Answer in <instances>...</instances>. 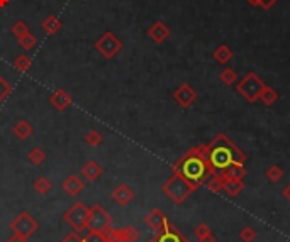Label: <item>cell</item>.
<instances>
[{
  "label": "cell",
  "mask_w": 290,
  "mask_h": 242,
  "mask_svg": "<svg viewBox=\"0 0 290 242\" xmlns=\"http://www.w3.org/2000/svg\"><path fill=\"white\" fill-rule=\"evenodd\" d=\"M173 173H180L197 186L207 182L211 176L216 175V170L211 164V156H209V144H198L190 149L182 159L173 164Z\"/></svg>",
  "instance_id": "6da1fadb"
},
{
  "label": "cell",
  "mask_w": 290,
  "mask_h": 242,
  "mask_svg": "<svg viewBox=\"0 0 290 242\" xmlns=\"http://www.w3.org/2000/svg\"><path fill=\"white\" fill-rule=\"evenodd\" d=\"M209 156H211V164L216 173L223 171L224 168L231 166L232 163L244 164L246 154L238 148L226 134H217L214 141L209 144Z\"/></svg>",
  "instance_id": "7a4b0ae2"
},
{
  "label": "cell",
  "mask_w": 290,
  "mask_h": 242,
  "mask_svg": "<svg viewBox=\"0 0 290 242\" xmlns=\"http://www.w3.org/2000/svg\"><path fill=\"white\" fill-rule=\"evenodd\" d=\"M197 188H198L197 185H193L192 182H189V180H187L185 176H182L180 173H173V175L163 183L161 190L171 202L180 205V203L185 202V200L189 198Z\"/></svg>",
  "instance_id": "3957f363"
},
{
  "label": "cell",
  "mask_w": 290,
  "mask_h": 242,
  "mask_svg": "<svg viewBox=\"0 0 290 242\" xmlns=\"http://www.w3.org/2000/svg\"><path fill=\"white\" fill-rule=\"evenodd\" d=\"M265 88V82L257 75V73H246V76L238 83V91L239 95H243V98L250 103H255L259 100L261 90Z\"/></svg>",
  "instance_id": "277c9868"
},
{
  "label": "cell",
  "mask_w": 290,
  "mask_h": 242,
  "mask_svg": "<svg viewBox=\"0 0 290 242\" xmlns=\"http://www.w3.org/2000/svg\"><path fill=\"white\" fill-rule=\"evenodd\" d=\"M95 49L104 60H114L122 51V41L114 32H104L95 41Z\"/></svg>",
  "instance_id": "5b68a950"
},
{
  "label": "cell",
  "mask_w": 290,
  "mask_h": 242,
  "mask_svg": "<svg viewBox=\"0 0 290 242\" xmlns=\"http://www.w3.org/2000/svg\"><path fill=\"white\" fill-rule=\"evenodd\" d=\"M112 225V217L102 205H94L89 210V218H87V229L94 232H104Z\"/></svg>",
  "instance_id": "8992f818"
},
{
  "label": "cell",
  "mask_w": 290,
  "mask_h": 242,
  "mask_svg": "<svg viewBox=\"0 0 290 242\" xmlns=\"http://www.w3.org/2000/svg\"><path fill=\"white\" fill-rule=\"evenodd\" d=\"M89 207L82 202H76L68 212H64V222L73 227L75 232L87 230V218H89Z\"/></svg>",
  "instance_id": "52a82bcc"
},
{
  "label": "cell",
  "mask_w": 290,
  "mask_h": 242,
  "mask_svg": "<svg viewBox=\"0 0 290 242\" xmlns=\"http://www.w3.org/2000/svg\"><path fill=\"white\" fill-rule=\"evenodd\" d=\"M37 227H39V224H37L36 218L29 212H21L12 222H10V229L14 230V234H19V236L26 237V239L34 236Z\"/></svg>",
  "instance_id": "ba28073f"
},
{
  "label": "cell",
  "mask_w": 290,
  "mask_h": 242,
  "mask_svg": "<svg viewBox=\"0 0 290 242\" xmlns=\"http://www.w3.org/2000/svg\"><path fill=\"white\" fill-rule=\"evenodd\" d=\"M173 100L180 107H183V109H189V107L197 100V91L190 85L183 83V85H180L173 91Z\"/></svg>",
  "instance_id": "9c48e42d"
},
{
  "label": "cell",
  "mask_w": 290,
  "mask_h": 242,
  "mask_svg": "<svg viewBox=\"0 0 290 242\" xmlns=\"http://www.w3.org/2000/svg\"><path fill=\"white\" fill-rule=\"evenodd\" d=\"M150 242H190L178 229H175L173 225L168 222L165 229L161 232H156V236L153 237Z\"/></svg>",
  "instance_id": "30bf717a"
},
{
  "label": "cell",
  "mask_w": 290,
  "mask_h": 242,
  "mask_svg": "<svg viewBox=\"0 0 290 242\" xmlns=\"http://www.w3.org/2000/svg\"><path fill=\"white\" fill-rule=\"evenodd\" d=\"M148 37L153 41V43H156V44H161V43H165V41L170 37V28L165 24V22H161V21H156L155 24H151V28L148 29Z\"/></svg>",
  "instance_id": "8fae6325"
},
{
  "label": "cell",
  "mask_w": 290,
  "mask_h": 242,
  "mask_svg": "<svg viewBox=\"0 0 290 242\" xmlns=\"http://www.w3.org/2000/svg\"><path fill=\"white\" fill-rule=\"evenodd\" d=\"M144 222H146V225L151 230H155V232H161V230L165 229V225L168 224V218L160 209H153L151 212L144 217Z\"/></svg>",
  "instance_id": "7c38bea8"
},
{
  "label": "cell",
  "mask_w": 290,
  "mask_h": 242,
  "mask_svg": "<svg viewBox=\"0 0 290 242\" xmlns=\"http://www.w3.org/2000/svg\"><path fill=\"white\" fill-rule=\"evenodd\" d=\"M70 103H71V95L66 90H63V88H58V90H55L49 95V105L58 110V112H63L64 109H68Z\"/></svg>",
  "instance_id": "4fadbf2b"
},
{
  "label": "cell",
  "mask_w": 290,
  "mask_h": 242,
  "mask_svg": "<svg viewBox=\"0 0 290 242\" xmlns=\"http://www.w3.org/2000/svg\"><path fill=\"white\" fill-rule=\"evenodd\" d=\"M61 186H63V191L68 195V197H78V195L83 191V188H85V183L80 180V176L70 175L68 178L63 180Z\"/></svg>",
  "instance_id": "5bb4252c"
},
{
  "label": "cell",
  "mask_w": 290,
  "mask_h": 242,
  "mask_svg": "<svg viewBox=\"0 0 290 242\" xmlns=\"http://www.w3.org/2000/svg\"><path fill=\"white\" fill-rule=\"evenodd\" d=\"M112 198L117 205L126 207L134 200V191H132V188L129 185H124V183H122V185H117L116 190L112 191Z\"/></svg>",
  "instance_id": "9a60e30c"
},
{
  "label": "cell",
  "mask_w": 290,
  "mask_h": 242,
  "mask_svg": "<svg viewBox=\"0 0 290 242\" xmlns=\"http://www.w3.org/2000/svg\"><path fill=\"white\" fill-rule=\"evenodd\" d=\"M102 173H104L102 166L97 163V161H94V159L87 161V163L83 164V168H82V176L85 178V182H89V183L98 182V180L102 178Z\"/></svg>",
  "instance_id": "2e32d148"
},
{
  "label": "cell",
  "mask_w": 290,
  "mask_h": 242,
  "mask_svg": "<svg viewBox=\"0 0 290 242\" xmlns=\"http://www.w3.org/2000/svg\"><path fill=\"white\" fill-rule=\"evenodd\" d=\"M12 132L19 141H26L32 136L34 129L28 121H19V122H15V125L12 127Z\"/></svg>",
  "instance_id": "e0dca14e"
},
{
  "label": "cell",
  "mask_w": 290,
  "mask_h": 242,
  "mask_svg": "<svg viewBox=\"0 0 290 242\" xmlns=\"http://www.w3.org/2000/svg\"><path fill=\"white\" fill-rule=\"evenodd\" d=\"M219 175L224 176V180H243V176H246V170L243 164L232 163L231 166L224 168L223 171H219Z\"/></svg>",
  "instance_id": "ac0fdd59"
},
{
  "label": "cell",
  "mask_w": 290,
  "mask_h": 242,
  "mask_svg": "<svg viewBox=\"0 0 290 242\" xmlns=\"http://www.w3.org/2000/svg\"><path fill=\"white\" fill-rule=\"evenodd\" d=\"M61 28H63V24H61V21L56 17V15H48V17L43 21V29L48 36H55V34H58Z\"/></svg>",
  "instance_id": "d6986e66"
},
{
  "label": "cell",
  "mask_w": 290,
  "mask_h": 242,
  "mask_svg": "<svg viewBox=\"0 0 290 242\" xmlns=\"http://www.w3.org/2000/svg\"><path fill=\"white\" fill-rule=\"evenodd\" d=\"M32 188H34V191H36L37 195H48L49 191L53 190V183H51V180L48 178V176H37L36 180H34V183H32Z\"/></svg>",
  "instance_id": "ffe728a7"
},
{
  "label": "cell",
  "mask_w": 290,
  "mask_h": 242,
  "mask_svg": "<svg viewBox=\"0 0 290 242\" xmlns=\"http://www.w3.org/2000/svg\"><path fill=\"white\" fill-rule=\"evenodd\" d=\"M214 60L217 61V63H221V64H227L229 61L232 60V51H231V48H227V46H217L216 49H214Z\"/></svg>",
  "instance_id": "44dd1931"
},
{
  "label": "cell",
  "mask_w": 290,
  "mask_h": 242,
  "mask_svg": "<svg viewBox=\"0 0 290 242\" xmlns=\"http://www.w3.org/2000/svg\"><path fill=\"white\" fill-rule=\"evenodd\" d=\"M243 190H244L243 180H226V183H224V191H226L229 197H238Z\"/></svg>",
  "instance_id": "7402d4cb"
},
{
  "label": "cell",
  "mask_w": 290,
  "mask_h": 242,
  "mask_svg": "<svg viewBox=\"0 0 290 242\" xmlns=\"http://www.w3.org/2000/svg\"><path fill=\"white\" fill-rule=\"evenodd\" d=\"M28 159H29V163L34 164V166H39V164H43L46 161V152L39 148V146H36V148H32L29 151Z\"/></svg>",
  "instance_id": "603a6c76"
},
{
  "label": "cell",
  "mask_w": 290,
  "mask_h": 242,
  "mask_svg": "<svg viewBox=\"0 0 290 242\" xmlns=\"http://www.w3.org/2000/svg\"><path fill=\"white\" fill-rule=\"evenodd\" d=\"M224 183H226V180H224V176L219 175V173H216V175H214L211 180H207V186H209V190H211L212 193H219V191H223L224 190Z\"/></svg>",
  "instance_id": "cb8c5ba5"
},
{
  "label": "cell",
  "mask_w": 290,
  "mask_h": 242,
  "mask_svg": "<svg viewBox=\"0 0 290 242\" xmlns=\"http://www.w3.org/2000/svg\"><path fill=\"white\" fill-rule=\"evenodd\" d=\"M259 100H261L265 105H273L275 102L278 100V93L273 90L272 87H268V85H265V88L261 90V95H259Z\"/></svg>",
  "instance_id": "d4e9b609"
},
{
  "label": "cell",
  "mask_w": 290,
  "mask_h": 242,
  "mask_svg": "<svg viewBox=\"0 0 290 242\" xmlns=\"http://www.w3.org/2000/svg\"><path fill=\"white\" fill-rule=\"evenodd\" d=\"M121 236H122V241H124V242H136V241H139L141 232L136 227L129 225V227H122L121 229Z\"/></svg>",
  "instance_id": "484cf974"
},
{
  "label": "cell",
  "mask_w": 290,
  "mask_h": 242,
  "mask_svg": "<svg viewBox=\"0 0 290 242\" xmlns=\"http://www.w3.org/2000/svg\"><path fill=\"white\" fill-rule=\"evenodd\" d=\"M31 64H32V61H31V58L28 55H21V56H17L14 60V68L17 71H21V73H26L31 68Z\"/></svg>",
  "instance_id": "4316f807"
},
{
  "label": "cell",
  "mask_w": 290,
  "mask_h": 242,
  "mask_svg": "<svg viewBox=\"0 0 290 242\" xmlns=\"http://www.w3.org/2000/svg\"><path fill=\"white\" fill-rule=\"evenodd\" d=\"M221 82L226 87H231L238 82V75H236V71L232 70V68H224V70L221 71Z\"/></svg>",
  "instance_id": "83f0119b"
},
{
  "label": "cell",
  "mask_w": 290,
  "mask_h": 242,
  "mask_svg": "<svg viewBox=\"0 0 290 242\" xmlns=\"http://www.w3.org/2000/svg\"><path fill=\"white\" fill-rule=\"evenodd\" d=\"M36 44H37V37L31 32L22 37H19V46H21L24 51H31L32 48H36Z\"/></svg>",
  "instance_id": "f1b7e54d"
},
{
  "label": "cell",
  "mask_w": 290,
  "mask_h": 242,
  "mask_svg": "<svg viewBox=\"0 0 290 242\" xmlns=\"http://www.w3.org/2000/svg\"><path fill=\"white\" fill-rule=\"evenodd\" d=\"M266 178L272 183H278L282 178H284V170H282L278 164H272V166L266 170Z\"/></svg>",
  "instance_id": "f546056e"
},
{
  "label": "cell",
  "mask_w": 290,
  "mask_h": 242,
  "mask_svg": "<svg viewBox=\"0 0 290 242\" xmlns=\"http://www.w3.org/2000/svg\"><path fill=\"white\" fill-rule=\"evenodd\" d=\"M102 141H104V136H102L98 130H89L85 136V143L92 146V148H95V146H100Z\"/></svg>",
  "instance_id": "4dcf8cb0"
},
{
  "label": "cell",
  "mask_w": 290,
  "mask_h": 242,
  "mask_svg": "<svg viewBox=\"0 0 290 242\" xmlns=\"http://www.w3.org/2000/svg\"><path fill=\"white\" fill-rule=\"evenodd\" d=\"M10 30H12V34L15 37H22V36H26V34H29L31 30H29V26L26 24L24 21H17V22H14L12 24V28H10Z\"/></svg>",
  "instance_id": "1f68e13d"
},
{
  "label": "cell",
  "mask_w": 290,
  "mask_h": 242,
  "mask_svg": "<svg viewBox=\"0 0 290 242\" xmlns=\"http://www.w3.org/2000/svg\"><path fill=\"white\" fill-rule=\"evenodd\" d=\"M102 234H104L105 242H124L122 241V236H121V229L109 227V229H105Z\"/></svg>",
  "instance_id": "d6a6232c"
},
{
  "label": "cell",
  "mask_w": 290,
  "mask_h": 242,
  "mask_svg": "<svg viewBox=\"0 0 290 242\" xmlns=\"http://www.w3.org/2000/svg\"><path fill=\"white\" fill-rule=\"evenodd\" d=\"M257 237H258V234L253 227H243L239 230V239L243 242H255Z\"/></svg>",
  "instance_id": "836d02e7"
},
{
  "label": "cell",
  "mask_w": 290,
  "mask_h": 242,
  "mask_svg": "<svg viewBox=\"0 0 290 242\" xmlns=\"http://www.w3.org/2000/svg\"><path fill=\"white\" fill-rule=\"evenodd\" d=\"M10 93H12V87L9 85L7 80H3L2 76H0V103L5 102Z\"/></svg>",
  "instance_id": "e575fe53"
},
{
  "label": "cell",
  "mask_w": 290,
  "mask_h": 242,
  "mask_svg": "<svg viewBox=\"0 0 290 242\" xmlns=\"http://www.w3.org/2000/svg\"><path fill=\"white\" fill-rule=\"evenodd\" d=\"M83 242H105V239L102 232H94V230H90L89 236L83 237Z\"/></svg>",
  "instance_id": "d590c367"
},
{
  "label": "cell",
  "mask_w": 290,
  "mask_h": 242,
  "mask_svg": "<svg viewBox=\"0 0 290 242\" xmlns=\"http://www.w3.org/2000/svg\"><path fill=\"white\" fill-rule=\"evenodd\" d=\"M211 232V229H209V225L205 224V222H202V224H198L195 229H193V234H195V237L198 239V237H202V236H205V234H209Z\"/></svg>",
  "instance_id": "8d00e7d4"
},
{
  "label": "cell",
  "mask_w": 290,
  "mask_h": 242,
  "mask_svg": "<svg viewBox=\"0 0 290 242\" xmlns=\"http://www.w3.org/2000/svg\"><path fill=\"white\" fill-rule=\"evenodd\" d=\"M61 242H83V237L78 236V232H71L68 234V236H64Z\"/></svg>",
  "instance_id": "74e56055"
},
{
  "label": "cell",
  "mask_w": 290,
  "mask_h": 242,
  "mask_svg": "<svg viewBox=\"0 0 290 242\" xmlns=\"http://www.w3.org/2000/svg\"><path fill=\"white\" fill-rule=\"evenodd\" d=\"M277 2H278V0H259V7H261V9H265V10H270Z\"/></svg>",
  "instance_id": "f35d334b"
},
{
  "label": "cell",
  "mask_w": 290,
  "mask_h": 242,
  "mask_svg": "<svg viewBox=\"0 0 290 242\" xmlns=\"http://www.w3.org/2000/svg\"><path fill=\"white\" fill-rule=\"evenodd\" d=\"M7 242H28V239H26V237H22V236H19V234H12Z\"/></svg>",
  "instance_id": "ab89813d"
},
{
  "label": "cell",
  "mask_w": 290,
  "mask_h": 242,
  "mask_svg": "<svg viewBox=\"0 0 290 242\" xmlns=\"http://www.w3.org/2000/svg\"><path fill=\"white\" fill-rule=\"evenodd\" d=\"M198 242H216V237L212 236V232L205 234V236L198 237Z\"/></svg>",
  "instance_id": "60d3db41"
},
{
  "label": "cell",
  "mask_w": 290,
  "mask_h": 242,
  "mask_svg": "<svg viewBox=\"0 0 290 242\" xmlns=\"http://www.w3.org/2000/svg\"><path fill=\"white\" fill-rule=\"evenodd\" d=\"M282 195H284V198L287 200V202H290V185H287L282 190Z\"/></svg>",
  "instance_id": "b9f144b4"
},
{
  "label": "cell",
  "mask_w": 290,
  "mask_h": 242,
  "mask_svg": "<svg viewBox=\"0 0 290 242\" xmlns=\"http://www.w3.org/2000/svg\"><path fill=\"white\" fill-rule=\"evenodd\" d=\"M248 3H250L251 7H259V0H248Z\"/></svg>",
  "instance_id": "7bdbcfd3"
},
{
  "label": "cell",
  "mask_w": 290,
  "mask_h": 242,
  "mask_svg": "<svg viewBox=\"0 0 290 242\" xmlns=\"http://www.w3.org/2000/svg\"><path fill=\"white\" fill-rule=\"evenodd\" d=\"M10 3V0H0V9H3V7H7Z\"/></svg>",
  "instance_id": "ee69618b"
}]
</instances>
